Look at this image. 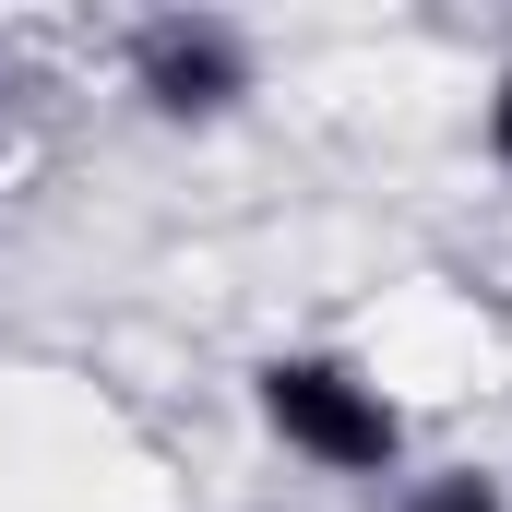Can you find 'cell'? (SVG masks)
I'll return each mask as SVG.
<instances>
[{
  "mask_svg": "<svg viewBox=\"0 0 512 512\" xmlns=\"http://www.w3.org/2000/svg\"><path fill=\"white\" fill-rule=\"evenodd\" d=\"M251 417L274 453H298L334 489H405L417 477V417L358 346H274L251 358Z\"/></svg>",
  "mask_w": 512,
  "mask_h": 512,
  "instance_id": "obj_1",
  "label": "cell"
},
{
  "mask_svg": "<svg viewBox=\"0 0 512 512\" xmlns=\"http://www.w3.org/2000/svg\"><path fill=\"white\" fill-rule=\"evenodd\" d=\"M120 84L143 120L167 131H215L262 96V36L239 12H143L120 36Z\"/></svg>",
  "mask_w": 512,
  "mask_h": 512,
  "instance_id": "obj_2",
  "label": "cell"
},
{
  "mask_svg": "<svg viewBox=\"0 0 512 512\" xmlns=\"http://www.w3.org/2000/svg\"><path fill=\"white\" fill-rule=\"evenodd\" d=\"M393 512H512V477L501 465H417L393 489Z\"/></svg>",
  "mask_w": 512,
  "mask_h": 512,
  "instance_id": "obj_3",
  "label": "cell"
},
{
  "mask_svg": "<svg viewBox=\"0 0 512 512\" xmlns=\"http://www.w3.org/2000/svg\"><path fill=\"white\" fill-rule=\"evenodd\" d=\"M477 155H489V167L512 179V60L489 72V96H477Z\"/></svg>",
  "mask_w": 512,
  "mask_h": 512,
  "instance_id": "obj_4",
  "label": "cell"
}]
</instances>
